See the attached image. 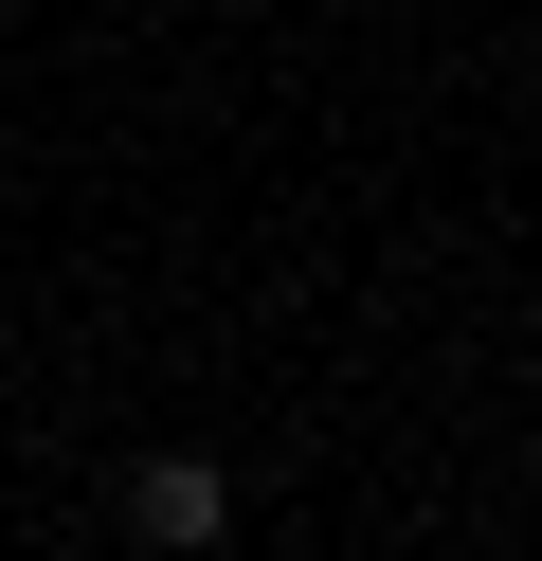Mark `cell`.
Masks as SVG:
<instances>
[{
	"instance_id": "cell-1",
	"label": "cell",
	"mask_w": 542,
	"mask_h": 561,
	"mask_svg": "<svg viewBox=\"0 0 542 561\" xmlns=\"http://www.w3.org/2000/svg\"><path fill=\"white\" fill-rule=\"evenodd\" d=\"M217 525H235V489H217V453H145V471H127V543H163V561H199Z\"/></svg>"
}]
</instances>
